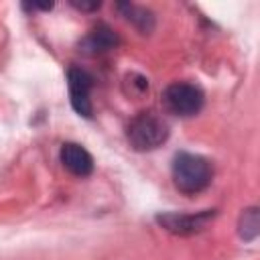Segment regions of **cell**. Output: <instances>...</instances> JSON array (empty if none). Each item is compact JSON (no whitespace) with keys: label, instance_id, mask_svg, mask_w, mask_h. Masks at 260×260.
Wrapping results in <instances>:
<instances>
[{"label":"cell","instance_id":"obj_8","mask_svg":"<svg viewBox=\"0 0 260 260\" xmlns=\"http://www.w3.org/2000/svg\"><path fill=\"white\" fill-rule=\"evenodd\" d=\"M118 10L124 14V18L128 22H132L142 35H148L152 28H154V14L144 8V6H138V4H132V2H120L118 4Z\"/></svg>","mask_w":260,"mask_h":260},{"label":"cell","instance_id":"obj_4","mask_svg":"<svg viewBox=\"0 0 260 260\" xmlns=\"http://www.w3.org/2000/svg\"><path fill=\"white\" fill-rule=\"evenodd\" d=\"M215 217V209H203L199 213H177V211H167L158 213L156 221L160 228L175 236H191L207 228V223Z\"/></svg>","mask_w":260,"mask_h":260},{"label":"cell","instance_id":"obj_3","mask_svg":"<svg viewBox=\"0 0 260 260\" xmlns=\"http://www.w3.org/2000/svg\"><path fill=\"white\" fill-rule=\"evenodd\" d=\"M205 95L203 91L187 81H175L171 85H167V89L162 91V104L165 108L181 118H189L195 116L201 108H203Z\"/></svg>","mask_w":260,"mask_h":260},{"label":"cell","instance_id":"obj_2","mask_svg":"<svg viewBox=\"0 0 260 260\" xmlns=\"http://www.w3.org/2000/svg\"><path fill=\"white\" fill-rule=\"evenodd\" d=\"M126 138L134 150L150 152V150H154L167 142L169 126L158 114L140 112L130 120V124L126 128Z\"/></svg>","mask_w":260,"mask_h":260},{"label":"cell","instance_id":"obj_10","mask_svg":"<svg viewBox=\"0 0 260 260\" xmlns=\"http://www.w3.org/2000/svg\"><path fill=\"white\" fill-rule=\"evenodd\" d=\"M71 4L75 8H79V10H98L100 8V2L98 0H91V2L89 0H81V2L79 0H71Z\"/></svg>","mask_w":260,"mask_h":260},{"label":"cell","instance_id":"obj_6","mask_svg":"<svg viewBox=\"0 0 260 260\" xmlns=\"http://www.w3.org/2000/svg\"><path fill=\"white\" fill-rule=\"evenodd\" d=\"M59 156H61L63 167L75 177H87L93 173V167H95L93 156L87 152V148H83L77 142H65L61 146Z\"/></svg>","mask_w":260,"mask_h":260},{"label":"cell","instance_id":"obj_5","mask_svg":"<svg viewBox=\"0 0 260 260\" xmlns=\"http://www.w3.org/2000/svg\"><path fill=\"white\" fill-rule=\"evenodd\" d=\"M67 85H69V102L71 108L83 116V118H91L93 116V106L89 100V91L93 87V77L81 69V67H69L67 71Z\"/></svg>","mask_w":260,"mask_h":260},{"label":"cell","instance_id":"obj_1","mask_svg":"<svg viewBox=\"0 0 260 260\" xmlns=\"http://www.w3.org/2000/svg\"><path fill=\"white\" fill-rule=\"evenodd\" d=\"M171 177H173L175 189L191 197L209 187L213 179V167L201 154L177 152L171 165Z\"/></svg>","mask_w":260,"mask_h":260},{"label":"cell","instance_id":"obj_7","mask_svg":"<svg viewBox=\"0 0 260 260\" xmlns=\"http://www.w3.org/2000/svg\"><path fill=\"white\" fill-rule=\"evenodd\" d=\"M120 43L118 35L108 26V24H98L91 32H87L81 43H79V51L85 55H102L108 53L112 49H116Z\"/></svg>","mask_w":260,"mask_h":260},{"label":"cell","instance_id":"obj_9","mask_svg":"<svg viewBox=\"0 0 260 260\" xmlns=\"http://www.w3.org/2000/svg\"><path fill=\"white\" fill-rule=\"evenodd\" d=\"M238 234L244 242H254L260 234V219H258V207H248L242 211L238 221Z\"/></svg>","mask_w":260,"mask_h":260}]
</instances>
